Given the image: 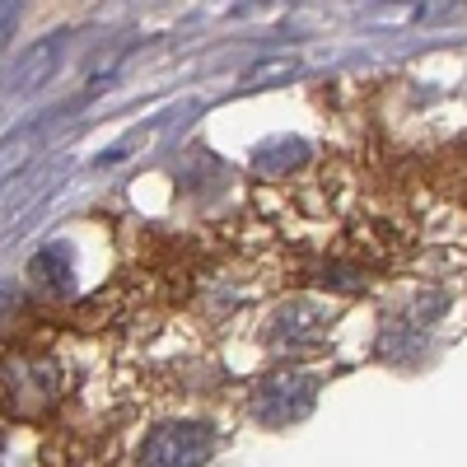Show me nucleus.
Here are the masks:
<instances>
[{
    "label": "nucleus",
    "instance_id": "obj_7",
    "mask_svg": "<svg viewBox=\"0 0 467 467\" xmlns=\"http://www.w3.org/2000/svg\"><path fill=\"white\" fill-rule=\"evenodd\" d=\"M318 281L332 285V290H360L365 285V271H356V266H327Z\"/></svg>",
    "mask_w": 467,
    "mask_h": 467
},
{
    "label": "nucleus",
    "instance_id": "obj_4",
    "mask_svg": "<svg viewBox=\"0 0 467 467\" xmlns=\"http://www.w3.org/2000/svg\"><path fill=\"white\" fill-rule=\"evenodd\" d=\"M28 285H33V295H43V299H66L70 285H75L70 248H66V244H47L43 253H33V262H28Z\"/></svg>",
    "mask_w": 467,
    "mask_h": 467
},
{
    "label": "nucleus",
    "instance_id": "obj_3",
    "mask_svg": "<svg viewBox=\"0 0 467 467\" xmlns=\"http://www.w3.org/2000/svg\"><path fill=\"white\" fill-rule=\"evenodd\" d=\"M327 323H332L327 308L308 304V299H290V304H281L276 314H271L266 341L276 346V350H308V346H318V341H323Z\"/></svg>",
    "mask_w": 467,
    "mask_h": 467
},
{
    "label": "nucleus",
    "instance_id": "obj_2",
    "mask_svg": "<svg viewBox=\"0 0 467 467\" xmlns=\"http://www.w3.org/2000/svg\"><path fill=\"white\" fill-rule=\"evenodd\" d=\"M318 402V379L308 374H271L253 393V416L262 425H295L314 411Z\"/></svg>",
    "mask_w": 467,
    "mask_h": 467
},
{
    "label": "nucleus",
    "instance_id": "obj_8",
    "mask_svg": "<svg viewBox=\"0 0 467 467\" xmlns=\"http://www.w3.org/2000/svg\"><path fill=\"white\" fill-rule=\"evenodd\" d=\"M15 308H19V295H15V285H5V281H0V323H5V318L15 314Z\"/></svg>",
    "mask_w": 467,
    "mask_h": 467
},
{
    "label": "nucleus",
    "instance_id": "obj_5",
    "mask_svg": "<svg viewBox=\"0 0 467 467\" xmlns=\"http://www.w3.org/2000/svg\"><path fill=\"white\" fill-rule=\"evenodd\" d=\"M308 160V145L295 140V136H276V140H262L253 150V169L257 173H290Z\"/></svg>",
    "mask_w": 467,
    "mask_h": 467
},
{
    "label": "nucleus",
    "instance_id": "obj_6",
    "mask_svg": "<svg viewBox=\"0 0 467 467\" xmlns=\"http://www.w3.org/2000/svg\"><path fill=\"white\" fill-rule=\"evenodd\" d=\"M10 393H15L19 411H43L57 398V374L47 365H24L19 383H10Z\"/></svg>",
    "mask_w": 467,
    "mask_h": 467
},
{
    "label": "nucleus",
    "instance_id": "obj_1",
    "mask_svg": "<svg viewBox=\"0 0 467 467\" xmlns=\"http://www.w3.org/2000/svg\"><path fill=\"white\" fill-rule=\"evenodd\" d=\"M215 444L220 435L211 420H164L140 444V467H206Z\"/></svg>",
    "mask_w": 467,
    "mask_h": 467
}]
</instances>
